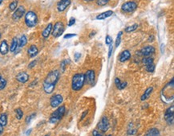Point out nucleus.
Instances as JSON below:
<instances>
[{"label":"nucleus","mask_w":174,"mask_h":136,"mask_svg":"<svg viewBox=\"0 0 174 136\" xmlns=\"http://www.w3.org/2000/svg\"><path fill=\"white\" fill-rule=\"evenodd\" d=\"M59 79V72L58 70H54L49 72L43 83L44 92L48 94H51L53 92Z\"/></svg>","instance_id":"nucleus-1"},{"label":"nucleus","mask_w":174,"mask_h":136,"mask_svg":"<svg viewBox=\"0 0 174 136\" xmlns=\"http://www.w3.org/2000/svg\"><path fill=\"white\" fill-rule=\"evenodd\" d=\"M85 84V78L83 73H76L72 77L71 81V88L75 91L80 90Z\"/></svg>","instance_id":"nucleus-2"},{"label":"nucleus","mask_w":174,"mask_h":136,"mask_svg":"<svg viewBox=\"0 0 174 136\" xmlns=\"http://www.w3.org/2000/svg\"><path fill=\"white\" fill-rule=\"evenodd\" d=\"M66 108L64 105L59 106V107L54 111L53 113L51 114L50 118H49V123L52 124H56L58 123L59 121L61 120V118H63L64 114H65Z\"/></svg>","instance_id":"nucleus-3"},{"label":"nucleus","mask_w":174,"mask_h":136,"mask_svg":"<svg viewBox=\"0 0 174 136\" xmlns=\"http://www.w3.org/2000/svg\"><path fill=\"white\" fill-rule=\"evenodd\" d=\"M25 23L28 28H34L38 23V16L33 10H29L25 15Z\"/></svg>","instance_id":"nucleus-4"},{"label":"nucleus","mask_w":174,"mask_h":136,"mask_svg":"<svg viewBox=\"0 0 174 136\" xmlns=\"http://www.w3.org/2000/svg\"><path fill=\"white\" fill-rule=\"evenodd\" d=\"M65 31V28H64V24L63 22L59 21L57 23H55V25L52 28V31H51V34L55 38H58L59 36L63 35V33Z\"/></svg>","instance_id":"nucleus-5"},{"label":"nucleus","mask_w":174,"mask_h":136,"mask_svg":"<svg viewBox=\"0 0 174 136\" xmlns=\"http://www.w3.org/2000/svg\"><path fill=\"white\" fill-rule=\"evenodd\" d=\"M136 8H137V3L134 1H129L121 6V10L126 13L133 12L134 10H136Z\"/></svg>","instance_id":"nucleus-6"},{"label":"nucleus","mask_w":174,"mask_h":136,"mask_svg":"<svg viewBox=\"0 0 174 136\" xmlns=\"http://www.w3.org/2000/svg\"><path fill=\"white\" fill-rule=\"evenodd\" d=\"M164 119L169 126H172L174 122V107L172 105L171 107L168 108L164 113Z\"/></svg>","instance_id":"nucleus-7"},{"label":"nucleus","mask_w":174,"mask_h":136,"mask_svg":"<svg viewBox=\"0 0 174 136\" xmlns=\"http://www.w3.org/2000/svg\"><path fill=\"white\" fill-rule=\"evenodd\" d=\"M63 97L61 94H55L53 95L50 99V105L52 108L58 107L59 105H60L61 103L63 102Z\"/></svg>","instance_id":"nucleus-8"},{"label":"nucleus","mask_w":174,"mask_h":136,"mask_svg":"<svg viewBox=\"0 0 174 136\" xmlns=\"http://www.w3.org/2000/svg\"><path fill=\"white\" fill-rule=\"evenodd\" d=\"M97 127L102 132H106V131H109V122L108 118L107 117H103V118H101L100 121L99 122L98 125H97Z\"/></svg>","instance_id":"nucleus-9"},{"label":"nucleus","mask_w":174,"mask_h":136,"mask_svg":"<svg viewBox=\"0 0 174 136\" xmlns=\"http://www.w3.org/2000/svg\"><path fill=\"white\" fill-rule=\"evenodd\" d=\"M24 14H25V8L23 6H20L14 11L12 15V19L14 20L17 21L20 19L24 16Z\"/></svg>","instance_id":"nucleus-10"},{"label":"nucleus","mask_w":174,"mask_h":136,"mask_svg":"<svg viewBox=\"0 0 174 136\" xmlns=\"http://www.w3.org/2000/svg\"><path fill=\"white\" fill-rule=\"evenodd\" d=\"M95 72L93 70H88L86 73L84 74V78H85V82L88 85H92L95 81Z\"/></svg>","instance_id":"nucleus-11"},{"label":"nucleus","mask_w":174,"mask_h":136,"mask_svg":"<svg viewBox=\"0 0 174 136\" xmlns=\"http://www.w3.org/2000/svg\"><path fill=\"white\" fill-rule=\"evenodd\" d=\"M70 4H71V0H60L57 3V10L59 12H62L63 10H65L66 8L68 7Z\"/></svg>","instance_id":"nucleus-12"},{"label":"nucleus","mask_w":174,"mask_h":136,"mask_svg":"<svg viewBox=\"0 0 174 136\" xmlns=\"http://www.w3.org/2000/svg\"><path fill=\"white\" fill-rule=\"evenodd\" d=\"M154 52H155V48L151 45L144 47L141 50V53L142 56H144V57H149L150 55H152Z\"/></svg>","instance_id":"nucleus-13"},{"label":"nucleus","mask_w":174,"mask_h":136,"mask_svg":"<svg viewBox=\"0 0 174 136\" xmlns=\"http://www.w3.org/2000/svg\"><path fill=\"white\" fill-rule=\"evenodd\" d=\"M16 80L19 83L24 84V83L28 81V80H29V75L26 72H21L16 75Z\"/></svg>","instance_id":"nucleus-14"},{"label":"nucleus","mask_w":174,"mask_h":136,"mask_svg":"<svg viewBox=\"0 0 174 136\" xmlns=\"http://www.w3.org/2000/svg\"><path fill=\"white\" fill-rule=\"evenodd\" d=\"M131 57V53L129 50H124L120 54V57H119V61L122 63L129 61Z\"/></svg>","instance_id":"nucleus-15"},{"label":"nucleus","mask_w":174,"mask_h":136,"mask_svg":"<svg viewBox=\"0 0 174 136\" xmlns=\"http://www.w3.org/2000/svg\"><path fill=\"white\" fill-rule=\"evenodd\" d=\"M38 52H39L38 48H37V46H36V45H34V44L30 45L28 50V56H29V57H30V58H33V57H36Z\"/></svg>","instance_id":"nucleus-16"},{"label":"nucleus","mask_w":174,"mask_h":136,"mask_svg":"<svg viewBox=\"0 0 174 136\" xmlns=\"http://www.w3.org/2000/svg\"><path fill=\"white\" fill-rule=\"evenodd\" d=\"M9 52V46L7 40H3L0 44V53L2 55H7Z\"/></svg>","instance_id":"nucleus-17"},{"label":"nucleus","mask_w":174,"mask_h":136,"mask_svg":"<svg viewBox=\"0 0 174 136\" xmlns=\"http://www.w3.org/2000/svg\"><path fill=\"white\" fill-rule=\"evenodd\" d=\"M52 28H53V26H52V23H48V26L46 27L44 30L42 32V36L44 39H48L50 36V34L51 33V31H52Z\"/></svg>","instance_id":"nucleus-18"},{"label":"nucleus","mask_w":174,"mask_h":136,"mask_svg":"<svg viewBox=\"0 0 174 136\" xmlns=\"http://www.w3.org/2000/svg\"><path fill=\"white\" fill-rule=\"evenodd\" d=\"M112 14H113V11L112 10H106V11H104V12L101 13L100 15L96 16V19H100V20H102V19H105L109 18L111 16H112Z\"/></svg>","instance_id":"nucleus-19"},{"label":"nucleus","mask_w":174,"mask_h":136,"mask_svg":"<svg viewBox=\"0 0 174 136\" xmlns=\"http://www.w3.org/2000/svg\"><path fill=\"white\" fill-rule=\"evenodd\" d=\"M152 91H153V87H149L148 89H147L145 91H144V93H143V95L141 96V100L142 101V102H144V101H145L146 99H148V98L150 97V95H151V93H152Z\"/></svg>","instance_id":"nucleus-20"},{"label":"nucleus","mask_w":174,"mask_h":136,"mask_svg":"<svg viewBox=\"0 0 174 136\" xmlns=\"http://www.w3.org/2000/svg\"><path fill=\"white\" fill-rule=\"evenodd\" d=\"M19 46V40L18 39L15 37V38H13L12 41H11V44H10V51L11 52H14L16 51V49L18 48Z\"/></svg>","instance_id":"nucleus-21"},{"label":"nucleus","mask_w":174,"mask_h":136,"mask_svg":"<svg viewBox=\"0 0 174 136\" xmlns=\"http://www.w3.org/2000/svg\"><path fill=\"white\" fill-rule=\"evenodd\" d=\"M144 136H160V131L157 128L150 129Z\"/></svg>","instance_id":"nucleus-22"},{"label":"nucleus","mask_w":174,"mask_h":136,"mask_svg":"<svg viewBox=\"0 0 174 136\" xmlns=\"http://www.w3.org/2000/svg\"><path fill=\"white\" fill-rule=\"evenodd\" d=\"M115 84H116V87L118 88L119 90H123V89H124V88L126 87L127 85V82L124 81V82L121 83L120 80L119 79L118 77L115 78Z\"/></svg>","instance_id":"nucleus-23"},{"label":"nucleus","mask_w":174,"mask_h":136,"mask_svg":"<svg viewBox=\"0 0 174 136\" xmlns=\"http://www.w3.org/2000/svg\"><path fill=\"white\" fill-rule=\"evenodd\" d=\"M27 44H28V38H27V36L25 35H23L20 37V39H19V46L20 47V48H23Z\"/></svg>","instance_id":"nucleus-24"},{"label":"nucleus","mask_w":174,"mask_h":136,"mask_svg":"<svg viewBox=\"0 0 174 136\" xmlns=\"http://www.w3.org/2000/svg\"><path fill=\"white\" fill-rule=\"evenodd\" d=\"M0 123L2 124L3 126H7V115L6 113L1 114V115H0Z\"/></svg>","instance_id":"nucleus-25"},{"label":"nucleus","mask_w":174,"mask_h":136,"mask_svg":"<svg viewBox=\"0 0 174 136\" xmlns=\"http://www.w3.org/2000/svg\"><path fill=\"white\" fill-rule=\"evenodd\" d=\"M137 28H138V24H137V23H134V24H132V26L127 27L126 28L124 29V31H125V32L129 33V32H132V31H134L135 30H136Z\"/></svg>","instance_id":"nucleus-26"},{"label":"nucleus","mask_w":174,"mask_h":136,"mask_svg":"<svg viewBox=\"0 0 174 136\" xmlns=\"http://www.w3.org/2000/svg\"><path fill=\"white\" fill-rule=\"evenodd\" d=\"M153 61H154L153 58H152V57H145L144 59L142 60V62L144 63V65H148V64H153L154 63Z\"/></svg>","instance_id":"nucleus-27"},{"label":"nucleus","mask_w":174,"mask_h":136,"mask_svg":"<svg viewBox=\"0 0 174 136\" xmlns=\"http://www.w3.org/2000/svg\"><path fill=\"white\" fill-rule=\"evenodd\" d=\"M7 80L4 79L2 75L0 74V90H3L4 88L7 86Z\"/></svg>","instance_id":"nucleus-28"},{"label":"nucleus","mask_w":174,"mask_h":136,"mask_svg":"<svg viewBox=\"0 0 174 136\" xmlns=\"http://www.w3.org/2000/svg\"><path fill=\"white\" fill-rule=\"evenodd\" d=\"M17 7H18V1L17 0H14L11 3H10L9 5V9H10L11 11H15L16 9H17Z\"/></svg>","instance_id":"nucleus-29"},{"label":"nucleus","mask_w":174,"mask_h":136,"mask_svg":"<svg viewBox=\"0 0 174 136\" xmlns=\"http://www.w3.org/2000/svg\"><path fill=\"white\" fill-rule=\"evenodd\" d=\"M15 114H16V118H17L18 120L22 119V118H23V112L20 108H18V109L15 110Z\"/></svg>","instance_id":"nucleus-30"},{"label":"nucleus","mask_w":174,"mask_h":136,"mask_svg":"<svg viewBox=\"0 0 174 136\" xmlns=\"http://www.w3.org/2000/svg\"><path fill=\"white\" fill-rule=\"evenodd\" d=\"M145 69H146L147 72H154V70H155V64H154V63L153 64L145 65Z\"/></svg>","instance_id":"nucleus-31"},{"label":"nucleus","mask_w":174,"mask_h":136,"mask_svg":"<svg viewBox=\"0 0 174 136\" xmlns=\"http://www.w3.org/2000/svg\"><path fill=\"white\" fill-rule=\"evenodd\" d=\"M122 34H123V32H122V31H120L118 33V35H117V37H116V48H117V47L120 45V44L121 36H122Z\"/></svg>","instance_id":"nucleus-32"},{"label":"nucleus","mask_w":174,"mask_h":136,"mask_svg":"<svg viewBox=\"0 0 174 136\" xmlns=\"http://www.w3.org/2000/svg\"><path fill=\"white\" fill-rule=\"evenodd\" d=\"M110 0H96V4L98 6H105L109 3Z\"/></svg>","instance_id":"nucleus-33"},{"label":"nucleus","mask_w":174,"mask_h":136,"mask_svg":"<svg viewBox=\"0 0 174 136\" xmlns=\"http://www.w3.org/2000/svg\"><path fill=\"white\" fill-rule=\"evenodd\" d=\"M36 114L34 113V114H30V115L28 116V117H27V118H26V123H27L28 124L30 123V121L32 120L33 118L36 117Z\"/></svg>","instance_id":"nucleus-34"},{"label":"nucleus","mask_w":174,"mask_h":136,"mask_svg":"<svg viewBox=\"0 0 174 136\" xmlns=\"http://www.w3.org/2000/svg\"><path fill=\"white\" fill-rule=\"evenodd\" d=\"M105 43L108 45H110L111 44H112V38L109 35H107L106 37H105Z\"/></svg>","instance_id":"nucleus-35"},{"label":"nucleus","mask_w":174,"mask_h":136,"mask_svg":"<svg viewBox=\"0 0 174 136\" xmlns=\"http://www.w3.org/2000/svg\"><path fill=\"white\" fill-rule=\"evenodd\" d=\"M75 23H76V19L74 18V17H71V18L70 19V20H69L68 26H69V27H71V26L74 25V24H75Z\"/></svg>","instance_id":"nucleus-36"},{"label":"nucleus","mask_w":174,"mask_h":136,"mask_svg":"<svg viewBox=\"0 0 174 136\" xmlns=\"http://www.w3.org/2000/svg\"><path fill=\"white\" fill-rule=\"evenodd\" d=\"M76 34H66L65 36H64V39H69L71 38V37H73V36H76Z\"/></svg>","instance_id":"nucleus-37"},{"label":"nucleus","mask_w":174,"mask_h":136,"mask_svg":"<svg viewBox=\"0 0 174 136\" xmlns=\"http://www.w3.org/2000/svg\"><path fill=\"white\" fill-rule=\"evenodd\" d=\"M74 57H75V61H78L79 59L80 58L81 54L79 53V52H76V53L75 54V56H74Z\"/></svg>","instance_id":"nucleus-38"},{"label":"nucleus","mask_w":174,"mask_h":136,"mask_svg":"<svg viewBox=\"0 0 174 136\" xmlns=\"http://www.w3.org/2000/svg\"><path fill=\"white\" fill-rule=\"evenodd\" d=\"M36 64V61H33L30 62V64L28 65V68H29V69H32L33 67L35 66Z\"/></svg>","instance_id":"nucleus-39"},{"label":"nucleus","mask_w":174,"mask_h":136,"mask_svg":"<svg viewBox=\"0 0 174 136\" xmlns=\"http://www.w3.org/2000/svg\"><path fill=\"white\" fill-rule=\"evenodd\" d=\"M112 49H113V46H112V44H111L109 45V57H111L112 52Z\"/></svg>","instance_id":"nucleus-40"},{"label":"nucleus","mask_w":174,"mask_h":136,"mask_svg":"<svg viewBox=\"0 0 174 136\" xmlns=\"http://www.w3.org/2000/svg\"><path fill=\"white\" fill-rule=\"evenodd\" d=\"M3 131H4V126L0 123V135L3 133Z\"/></svg>","instance_id":"nucleus-41"},{"label":"nucleus","mask_w":174,"mask_h":136,"mask_svg":"<svg viewBox=\"0 0 174 136\" xmlns=\"http://www.w3.org/2000/svg\"><path fill=\"white\" fill-rule=\"evenodd\" d=\"M65 65H66V61H63L61 63V69H63V71H64L65 69Z\"/></svg>","instance_id":"nucleus-42"},{"label":"nucleus","mask_w":174,"mask_h":136,"mask_svg":"<svg viewBox=\"0 0 174 136\" xmlns=\"http://www.w3.org/2000/svg\"><path fill=\"white\" fill-rule=\"evenodd\" d=\"M88 111H84L83 113V114H82V117H81V120H83V118H85V116L88 114Z\"/></svg>","instance_id":"nucleus-43"},{"label":"nucleus","mask_w":174,"mask_h":136,"mask_svg":"<svg viewBox=\"0 0 174 136\" xmlns=\"http://www.w3.org/2000/svg\"><path fill=\"white\" fill-rule=\"evenodd\" d=\"M96 31H94V32H93V31H92V32H91V33L90 34V36H90V37H91V36H92V35H93V36H94V35H95V34H96Z\"/></svg>","instance_id":"nucleus-44"},{"label":"nucleus","mask_w":174,"mask_h":136,"mask_svg":"<svg viewBox=\"0 0 174 136\" xmlns=\"http://www.w3.org/2000/svg\"><path fill=\"white\" fill-rule=\"evenodd\" d=\"M32 131V130H31V129H30V130H28V131H27V135H30V131Z\"/></svg>","instance_id":"nucleus-45"},{"label":"nucleus","mask_w":174,"mask_h":136,"mask_svg":"<svg viewBox=\"0 0 174 136\" xmlns=\"http://www.w3.org/2000/svg\"><path fill=\"white\" fill-rule=\"evenodd\" d=\"M95 136H102V135H101V134H100V133H98L97 135H96Z\"/></svg>","instance_id":"nucleus-46"},{"label":"nucleus","mask_w":174,"mask_h":136,"mask_svg":"<svg viewBox=\"0 0 174 136\" xmlns=\"http://www.w3.org/2000/svg\"><path fill=\"white\" fill-rule=\"evenodd\" d=\"M86 2H91V1H93V0H84Z\"/></svg>","instance_id":"nucleus-47"},{"label":"nucleus","mask_w":174,"mask_h":136,"mask_svg":"<svg viewBox=\"0 0 174 136\" xmlns=\"http://www.w3.org/2000/svg\"><path fill=\"white\" fill-rule=\"evenodd\" d=\"M3 0H0V5L2 4V3H3Z\"/></svg>","instance_id":"nucleus-48"},{"label":"nucleus","mask_w":174,"mask_h":136,"mask_svg":"<svg viewBox=\"0 0 174 136\" xmlns=\"http://www.w3.org/2000/svg\"><path fill=\"white\" fill-rule=\"evenodd\" d=\"M45 136H50V135H46Z\"/></svg>","instance_id":"nucleus-49"},{"label":"nucleus","mask_w":174,"mask_h":136,"mask_svg":"<svg viewBox=\"0 0 174 136\" xmlns=\"http://www.w3.org/2000/svg\"><path fill=\"white\" fill-rule=\"evenodd\" d=\"M107 136H112V135H107Z\"/></svg>","instance_id":"nucleus-50"},{"label":"nucleus","mask_w":174,"mask_h":136,"mask_svg":"<svg viewBox=\"0 0 174 136\" xmlns=\"http://www.w3.org/2000/svg\"><path fill=\"white\" fill-rule=\"evenodd\" d=\"M0 38H1V32H0Z\"/></svg>","instance_id":"nucleus-51"}]
</instances>
